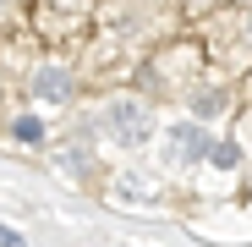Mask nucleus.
I'll use <instances>...</instances> for the list:
<instances>
[{"label":"nucleus","instance_id":"1","mask_svg":"<svg viewBox=\"0 0 252 247\" xmlns=\"http://www.w3.org/2000/svg\"><path fill=\"white\" fill-rule=\"evenodd\" d=\"M110 132H115L126 148H143V143L154 138V121H148V110H143L137 99H115V105H110Z\"/></svg>","mask_w":252,"mask_h":247},{"label":"nucleus","instance_id":"3","mask_svg":"<svg viewBox=\"0 0 252 247\" xmlns=\"http://www.w3.org/2000/svg\"><path fill=\"white\" fill-rule=\"evenodd\" d=\"M208 154V132L203 127H176L170 132V159H197Z\"/></svg>","mask_w":252,"mask_h":247},{"label":"nucleus","instance_id":"6","mask_svg":"<svg viewBox=\"0 0 252 247\" xmlns=\"http://www.w3.org/2000/svg\"><path fill=\"white\" fill-rule=\"evenodd\" d=\"M236 159H241V154H236V143H220V148H214V165H220V171H230Z\"/></svg>","mask_w":252,"mask_h":247},{"label":"nucleus","instance_id":"7","mask_svg":"<svg viewBox=\"0 0 252 247\" xmlns=\"http://www.w3.org/2000/svg\"><path fill=\"white\" fill-rule=\"evenodd\" d=\"M247 38H252V22H247Z\"/></svg>","mask_w":252,"mask_h":247},{"label":"nucleus","instance_id":"5","mask_svg":"<svg viewBox=\"0 0 252 247\" xmlns=\"http://www.w3.org/2000/svg\"><path fill=\"white\" fill-rule=\"evenodd\" d=\"M17 138H22V143H38V138H44V127H38L33 115H22V121H17Z\"/></svg>","mask_w":252,"mask_h":247},{"label":"nucleus","instance_id":"4","mask_svg":"<svg viewBox=\"0 0 252 247\" xmlns=\"http://www.w3.org/2000/svg\"><path fill=\"white\" fill-rule=\"evenodd\" d=\"M220 110H225V94H220V88H197V94H192V115H197V121L220 115Z\"/></svg>","mask_w":252,"mask_h":247},{"label":"nucleus","instance_id":"2","mask_svg":"<svg viewBox=\"0 0 252 247\" xmlns=\"http://www.w3.org/2000/svg\"><path fill=\"white\" fill-rule=\"evenodd\" d=\"M33 94L50 99V105H61V99L71 94V71H66V66H44V71H33Z\"/></svg>","mask_w":252,"mask_h":247}]
</instances>
